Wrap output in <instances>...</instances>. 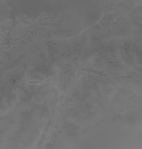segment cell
<instances>
[{
    "label": "cell",
    "instance_id": "cell-1",
    "mask_svg": "<svg viewBox=\"0 0 142 149\" xmlns=\"http://www.w3.org/2000/svg\"><path fill=\"white\" fill-rule=\"evenodd\" d=\"M99 67L100 66L98 67V68L97 69V70H94V69H92V67H91V68H84L83 66L81 65V68L79 70L80 71H81V72H86L87 73V75H88V77H87V78H88V79L89 80H90L91 79V78L92 79V80H94V81H95L94 78H93V77H92V75L91 74H94V75H97L98 74L100 77H108L110 75V74H104V72H105V70H106V69H107V66H106V68H104V70L103 71V72H98V70H99Z\"/></svg>",
    "mask_w": 142,
    "mask_h": 149
},
{
    "label": "cell",
    "instance_id": "cell-2",
    "mask_svg": "<svg viewBox=\"0 0 142 149\" xmlns=\"http://www.w3.org/2000/svg\"><path fill=\"white\" fill-rule=\"evenodd\" d=\"M55 77H52V78H50V79H48V80H45L44 81H28V83L29 84H44V83H48L50 81H51L53 79H55Z\"/></svg>",
    "mask_w": 142,
    "mask_h": 149
}]
</instances>
